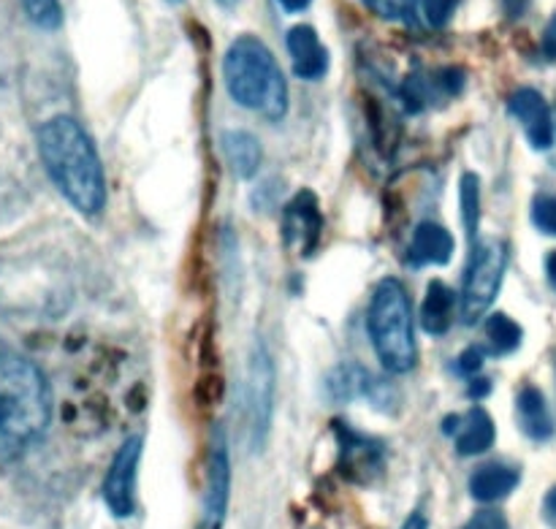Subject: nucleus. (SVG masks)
Here are the masks:
<instances>
[{
  "instance_id": "nucleus-13",
  "label": "nucleus",
  "mask_w": 556,
  "mask_h": 529,
  "mask_svg": "<svg viewBox=\"0 0 556 529\" xmlns=\"http://www.w3.org/2000/svg\"><path fill=\"white\" fill-rule=\"evenodd\" d=\"M288 54H291L293 74L299 79L315 81L329 71V49L320 41L318 30L313 25H296L288 30Z\"/></svg>"
},
{
  "instance_id": "nucleus-25",
  "label": "nucleus",
  "mask_w": 556,
  "mask_h": 529,
  "mask_svg": "<svg viewBox=\"0 0 556 529\" xmlns=\"http://www.w3.org/2000/svg\"><path fill=\"white\" fill-rule=\"evenodd\" d=\"M459 3L462 0H418V11H421L429 27H445Z\"/></svg>"
},
{
  "instance_id": "nucleus-29",
  "label": "nucleus",
  "mask_w": 556,
  "mask_h": 529,
  "mask_svg": "<svg viewBox=\"0 0 556 529\" xmlns=\"http://www.w3.org/2000/svg\"><path fill=\"white\" fill-rule=\"evenodd\" d=\"M543 514H546V519L552 521V525H556V487L546 494V503H543Z\"/></svg>"
},
{
  "instance_id": "nucleus-19",
  "label": "nucleus",
  "mask_w": 556,
  "mask_h": 529,
  "mask_svg": "<svg viewBox=\"0 0 556 529\" xmlns=\"http://www.w3.org/2000/svg\"><path fill=\"white\" fill-rule=\"evenodd\" d=\"M223 152H226L237 177H255L261 166V144L253 134H248V130H228L223 136Z\"/></svg>"
},
{
  "instance_id": "nucleus-9",
  "label": "nucleus",
  "mask_w": 556,
  "mask_h": 529,
  "mask_svg": "<svg viewBox=\"0 0 556 529\" xmlns=\"http://www.w3.org/2000/svg\"><path fill=\"white\" fill-rule=\"evenodd\" d=\"M141 459V438H128L114 456L103 481V500L117 519H128L136 508V473Z\"/></svg>"
},
{
  "instance_id": "nucleus-32",
  "label": "nucleus",
  "mask_w": 556,
  "mask_h": 529,
  "mask_svg": "<svg viewBox=\"0 0 556 529\" xmlns=\"http://www.w3.org/2000/svg\"><path fill=\"white\" fill-rule=\"evenodd\" d=\"M217 3H220V5H223V9H228V11H231V9H233V5H237V3H239V0H217Z\"/></svg>"
},
{
  "instance_id": "nucleus-14",
  "label": "nucleus",
  "mask_w": 556,
  "mask_h": 529,
  "mask_svg": "<svg viewBox=\"0 0 556 529\" xmlns=\"http://www.w3.org/2000/svg\"><path fill=\"white\" fill-rule=\"evenodd\" d=\"M451 255H454V237L443 226H438V223H421L413 231L410 250H407V264H413L416 269L432 264L443 266L448 264Z\"/></svg>"
},
{
  "instance_id": "nucleus-28",
  "label": "nucleus",
  "mask_w": 556,
  "mask_h": 529,
  "mask_svg": "<svg viewBox=\"0 0 556 529\" xmlns=\"http://www.w3.org/2000/svg\"><path fill=\"white\" fill-rule=\"evenodd\" d=\"M543 54L556 63V14L548 20L546 30H543Z\"/></svg>"
},
{
  "instance_id": "nucleus-2",
  "label": "nucleus",
  "mask_w": 556,
  "mask_h": 529,
  "mask_svg": "<svg viewBox=\"0 0 556 529\" xmlns=\"http://www.w3.org/2000/svg\"><path fill=\"white\" fill-rule=\"evenodd\" d=\"M52 394L33 362L0 353V459H14L47 432Z\"/></svg>"
},
{
  "instance_id": "nucleus-30",
  "label": "nucleus",
  "mask_w": 556,
  "mask_h": 529,
  "mask_svg": "<svg viewBox=\"0 0 556 529\" xmlns=\"http://www.w3.org/2000/svg\"><path fill=\"white\" fill-rule=\"evenodd\" d=\"M277 3H280L286 11H291V14H299V11L307 9L313 0H277Z\"/></svg>"
},
{
  "instance_id": "nucleus-26",
  "label": "nucleus",
  "mask_w": 556,
  "mask_h": 529,
  "mask_svg": "<svg viewBox=\"0 0 556 529\" xmlns=\"http://www.w3.org/2000/svg\"><path fill=\"white\" fill-rule=\"evenodd\" d=\"M462 529H508V521L500 511H481V514L472 516Z\"/></svg>"
},
{
  "instance_id": "nucleus-22",
  "label": "nucleus",
  "mask_w": 556,
  "mask_h": 529,
  "mask_svg": "<svg viewBox=\"0 0 556 529\" xmlns=\"http://www.w3.org/2000/svg\"><path fill=\"white\" fill-rule=\"evenodd\" d=\"M27 20L38 25L41 30H58L63 25V9L60 0H22Z\"/></svg>"
},
{
  "instance_id": "nucleus-4",
  "label": "nucleus",
  "mask_w": 556,
  "mask_h": 529,
  "mask_svg": "<svg viewBox=\"0 0 556 529\" xmlns=\"http://www.w3.org/2000/svg\"><path fill=\"white\" fill-rule=\"evenodd\" d=\"M367 329L372 337L383 369L405 375L416 367V335H413V307L405 286L394 277L380 282L372 293L367 313Z\"/></svg>"
},
{
  "instance_id": "nucleus-21",
  "label": "nucleus",
  "mask_w": 556,
  "mask_h": 529,
  "mask_svg": "<svg viewBox=\"0 0 556 529\" xmlns=\"http://www.w3.org/2000/svg\"><path fill=\"white\" fill-rule=\"evenodd\" d=\"M462 217H465L467 234L476 237L478 217H481V182L470 172L462 177Z\"/></svg>"
},
{
  "instance_id": "nucleus-10",
  "label": "nucleus",
  "mask_w": 556,
  "mask_h": 529,
  "mask_svg": "<svg viewBox=\"0 0 556 529\" xmlns=\"http://www.w3.org/2000/svg\"><path fill=\"white\" fill-rule=\"evenodd\" d=\"M324 231V212L313 190H302L282 212V239L299 255H313Z\"/></svg>"
},
{
  "instance_id": "nucleus-16",
  "label": "nucleus",
  "mask_w": 556,
  "mask_h": 529,
  "mask_svg": "<svg viewBox=\"0 0 556 529\" xmlns=\"http://www.w3.org/2000/svg\"><path fill=\"white\" fill-rule=\"evenodd\" d=\"M516 416H519V427L527 438L532 440L552 438L554 421H552V413H548L546 396L541 394V389H535V386L521 389L519 400H516Z\"/></svg>"
},
{
  "instance_id": "nucleus-34",
  "label": "nucleus",
  "mask_w": 556,
  "mask_h": 529,
  "mask_svg": "<svg viewBox=\"0 0 556 529\" xmlns=\"http://www.w3.org/2000/svg\"><path fill=\"white\" fill-rule=\"evenodd\" d=\"M168 3H174V5H177V3H182V0H168Z\"/></svg>"
},
{
  "instance_id": "nucleus-12",
  "label": "nucleus",
  "mask_w": 556,
  "mask_h": 529,
  "mask_svg": "<svg viewBox=\"0 0 556 529\" xmlns=\"http://www.w3.org/2000/svg\"><path fill=\"white\" fill-rule=\"evenodd\" d=\"M508 112L519 119L527 139H530V144L535 147V150H552L554 114L541 92L532 90V87H519V90L508 98Z\"/></svg>"
},
{
  "instance_id": "nucleus-15",
  "label": "nucleus",
  "mask_w": 556,
  "mask_h": 529,
  "mask_svg": "<svg viewBox=\"0 0 556 529\" xmlns=\"http://www.w3.org/2000/svg\"><path fill=\"white\" fill-rule=\"evenodd\" d=\"M454 434H456V451H459L462 456H478V454H486V451L492 449L497 429H494L492 416H489L483 407H476V411H470V416L459 418Z\"/></svg>"
},
{
  "instance_id": "nucleus-23",
  "label": "nucleus",
  "mask_w": 556,
  "mask_h": 529,
  "mask_svg": "<svg viewBox=\"0 0 556 529\" xmlns=\"http://www.w3.org/2000/svg\"><path fill=\"white\" fill-rule=\"evenodd\" d=\"M362 3L386 22H407L410 25L418 14V0H362Z\"/></svg>"
},
{
  "instance_id": "nucleus-11",
  "label": "nucleus",
  "mask_w": 556,
  "mask_h": 529,
  "mask_svg": "<svg viewBox=\"0 0 556 529\" xmlns=\"http://www.w3.org/2000/svg\"><path fill=\"white\" fill-rule=\"evenodd\" d=\"M386 451L383 443L362 432L340 427V470L356 483H369L383 473Z\"/></svg>"
},
{
  "instance_id": "nucleus-20",
  "label": "nucleus",
  "mask_w": 556,
  "mask_h": 529,
  "mask_svg": "<svg viewBox=\"0 0 556 529\" xmlns=\"http://www.w3.org/2000/svg\"><path fill=\"white\" fill-rule=\"evenodd\" d=\"M486 337H489V345H492L494 353L505 356V353H514L516 348L521 345V326L516 324L514 318L508 315L497 313L486 320Z\"/></svg>"
},
{
  "instance_id": "nucleus-31",
  "label": "nucleus",
  "mask_w": 556,
  "mask_h": 529,
  "mask_svg": "<svg viewBox=\"0 0 556 529\" xmlns=\"http://www.w3.org/2000/svg\"><path fill=\"white\" fill-rule=\"evenodd\" d=\"M546 275H548V282L556 288V250L546 259Z\"/></svg>"
},
{
  "instance_id": "nucleus-1",
  "label": "nucleus",
  "mask_w": 556,
  "mask_h": 529,
  "mask_svg": "<svg viewBox=\"0 0 556 529\" xmlns=\"http://www.w3.org/2000/svg\"><path fill=\"white\" fill-rule=\"evenodd\" d=\"M38 150L60 193L85 215L106 204V179L90 136L71 117H54L38 130Z\"/></svg>"
},
{
  "instance_id": "nucleus-27",
  "label": "nucleus",
  "mask_w": 556,
  "mask_h": 529,
  "mask_svg": "<svg viewBox=\"0 0 556 529\" xmlns=\"http://www.w3.org/2000/svg\"><path fill=\"white\" fill-rule=\"evenodd\" d=\"M483 367V351L481 348H470L459 356V373L462 375H478Z\"/></svg>"
},
{
  "instance_id": "nucleus-33",
  "label": "nucleus",
  "mask_w": 556,
  "mask_h": 529,
  "mask_svg": "<svg viewBox=\"0 0 556 529\" xmlns=\"http://www.w3.org/2000/svg\"><path fill=\"white\" fill-rule=\"evenodd\" d=\"M552 166L556 168V119H554V147H552Z\"/></svg>"
},
{
  "instance_id": "nucleus-8",
  "label": "nucleus",
  "mask_w": 556,
  "mask_h": 529,
  "mask_svg": "<svg viewBox=\"0 0 556 529\" xmlns=\"http://www.w3.org/2000/svg\"><path fill=\"white\" fill-rule=\"evenodd\" d=\"M231 497V459H228V445L223 438V429L212 432L210 459H206V492H204V516L201 529H220Z\"/></svg>"
},
{
  "instance_id": "nucleus-17",
  "label": "nucleus",
  "mask_w": 556,
  "mask_h": 529,
  "mask_svg": "<svg viewBox=\"0 0 556 529\" xmlns=\"http://www.w3.org/2000/svg\"><path fill=\"white\" fill-rule=\"evenodd\" d=\"M454 304L456 297L443 280H432V286L427 288V297H424L421 307V324L429 335L440 337L451 329L454 324Z\"/></svg>"
},
{
  "instance_id": "nucleus-7",
  "label": "nucleus",
  "mask_w": 556,
  "mask_h": 529,
  "mask_svg": "<svg viewBox=\"0 0 556 529\" xmlns=\"http://www.w3.org/2000/svg\"><path fill=\"white\" fill-rule=\"evenodd\" d=\"M326 389L334 402H369L378 411H391L396 405V394L383 378L372 375L369 369L358 367V364H345L337 367L334 373L326 378Z\"/></svg>"
},
{
  "instance_id": "nucleus-5",
  "label": "nucleus",
  "mask_w": 556,
  "mask_h": 529,
  "mask_svg": "<svg viewBox=\"0 0 556 529\" xmlns=\"http://www.w3.org/2000/svg\"><path fill=\"white\" fill-rule=\"evenodd\" d=\"M505 266H508V248L500 239H483L472 248L465 286H462V320L465 324L472 326L489 313L500 286H503Z\"/></svg>"
},
{
  "instance_id": "nucleus-24",
  "label": "nucleus",
  "mask_w": 556,
  "mask_h": 529,
  "mask_svg": "<svg viewBox=\"0 0 556 529\" xmlns=\"http://www.w3.org/2000/svg\"><path fill=\"white\" fill-rule=\"evenodd\" d=\"M532 223L538 231L556 237V196L541 193L532 201Z\"/></svg>"
},
{
  "instance_id": "nucleus-18",
  "label": "nucleus",
  "mask_w": 556,
  "mask_h": 529,
  "mask_svg": "<svg viewBox=\"0 0 556 529\" xmlns=\"http://www.w3.org/2000/svg\"><path fill=\"white\" fill-rule=\"evenodd\" d=\"M519 487V473L505 465H486L472 473L470 494L481 503H497Z\"/></svg>"
},
{
  "instance_id": "nucleus-6",
  "label": "nucleus",
  "mask_w": 556,
  "mask_h": 529,
  "mask_svg": "<svg viewBox=\"0 0 556 529\" xmlns=\"http://www.w3.org/2000/svg\"><path fill=\"white\" fill-rule=\"evenodd\" d=\"M275 391H277V375L275 362H271L269 351L258 345L250 358L248 373V418H250V434L255 440H264L269 434L271 416H275Z\"/></svg>"
},
{
  "instance_id": "nucleus-3",
  "label": "nucleus",
  "mask_w": 556,
  "mask_h": 529,
  "mask_svg": "<svg viewBox=\"0 0 556 529\" xmlns=\"http://www.w3.org/2000/svg\"><path fill=\"white\" fill-rule=\"evenodd\" d=\"M226 90L239 106L253 109L266 119H282L288 112V85L275 54L261 38L239 36L223 58Z\"/></svg>"
}]
</instances>
